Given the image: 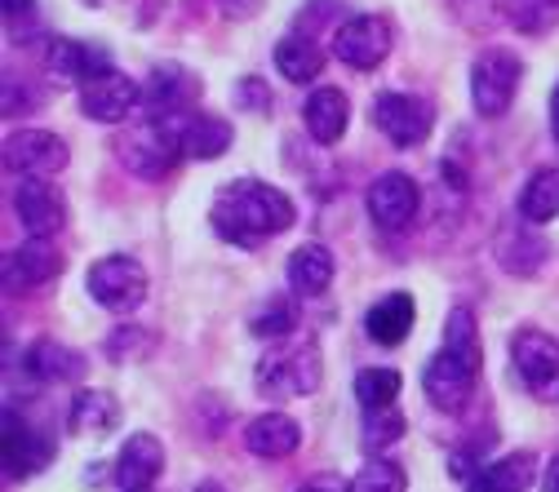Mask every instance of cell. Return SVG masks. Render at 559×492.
<instances>
[{"label":"cell","mask_w":559,"mask_h":492,"mask_svg":"<svg viewBox=\"0 0 559 492\" xmlns=\"http://www.w3.org/2000/svg\"><path fill=\"white\" fill-rule=\"evenodd\" d=\"M542 492H559V453L546 461V479H542Z\"/></svg>","instance_id":"obj_38"},{"label":"cell","mask_w":559,"mask_h":492,"mask_svg":"<svg viewBox=\"0 0 559 492\" xmlns=\"http://www.w3.org/2000/svg\"><path fill=\"white\" fill-rule=\"evenodd\" d=\"M298 492H352V483H342L337 475H320V479H311V483H302Z\"/></svg>","instance_id":"obj_36"},{"label":"cell","mask_w":559,"mask_h":492,"mask_svg":"<svg viewBox=\"0 0 559 492\" xmlns=\"http://www.w3.org/2000/svg\"><path fill=\"white\" fill-rule=\"evenodd\" d=\"M391 45H395V32L382 14H356L333 32V58L356 67V72H373V67H382Z\"/></svg>","instance_id":"obj_7"},{"label":"cell","mask_w":559,"mask_h":492,"mask_svg":"<svg viewBox=\"0 0 559 492\" xmlns=\"http://www.w3.org/2000/svg\"><path fill=\"white\" fill-rule=\"evenodd\" d=\"M520 218H524L528 227H546V223L559 218V169H555V165L537 169V173L524 182V191H520Z\"/></svg>","instance_id":"obj_28"},{"label":"cell","mask_w":559,"mask_h":492,"mask_svg":"<svg viewBox=\"0 0 559 492\" xmlns=\"http://www.w3.org/2000/svg\"><path fill=\"white\" fill-rule=\"evenodd\" d=\"M302 124H307V133L316 137L320 147H333L337 137L346 133V124H352V98H346L337 85L311 89V98L302 107Z\"/></svg>","instance_id":"obj_20"},{"label":"cell","mask_w":559,"mask_h":492,"mask_svg":"<svg viewBox=\"0 0 559 492\" xmlns=\"http://www.w3.org/2000/svg\"><path fill=\"white\" fill-rule=\"evenodd\" d=\"M195 98H200V76L187 72L182 62H160V67H152V81H147V89H143L147 116L174 120V116H182Z\"/></svg>","instance_id":"obj_15"},{"label":"cell","mask_w":559,"mask_h":492,"mask_svg":"<svg viewBox=\"0 0 559 492\" xmlns=\"http://www.w3.org/2000/svg\"><path fill=\"white\" fill-rule=\"evenodd\" d=\"M67 427L76 435H90V440H107L116 427H120V404L111 391H98V386H85L76 391L72 399V412H67Z\"/></svg>","instance_id":"obj_22"},{"label":"cell","mask_w":559,"mask_h":492,"mask_svg":"<svg viewBox=\"0 0 559 492\" xmlns=\"http://www.w3.org/2000/svg\"><path fill=\"white\" fill-rule=\"evenodd\" d=\"M14 214H19L27 236L49 240L67 227V195L49 178H23L14 187Z\"/></svg>","instance_id":"obj_11"},{"label":"cell","mask_w":559,"mask_h":492,"mask_svg":"<svg viewBox=\"0 0 559 492\" xmlns=\"http://www.w3.org/2000/svg\"><path fill=\"white\" fill-rule=\"evenodd\" d=\"M511 360L537 399H559V337L546 328H520L511 337Z\"/></svg>","instance_id":"obj_8"},{"label":"cell","mask_w":559,"mask_h":492,"mask_svg":"<svg viewBox=\"0 0 559 492\" xmlns=\"http://www.w3.org/2000/svg\"><path fill=\"white\" fill-rule=\"evenodd\" d=\"M275 72L289 85H311L324 72V49L307 36H285L275 45Z\"/></svg>","instance_id":"obj_27"},{"label":"cell","mask_w":559,"mask_h":492,"mask_svg":"<svg viewBox=\"0 0 559 492\" xmlns=\"http://www.w3.org/2000/svg\"><path fill=\"white\" fill-rule=\"evenodd\" d=\"M23 369H27L36 382L58 386V382H76V377L85 373V360H81V350L62 346V341H53V337H40V341L27 350Z\"/></svg>","instance_id":"obj_25"},{"label":"cell","mask_w":559,"mask_h":492,"mask_svg":"<svg viewBox=\"0 0 559 492\" xmlns=\"http://www.w3.org/2000/svg\"><path fill=\"white\" fill-rule=\"evenodd\" d=\"M440 350L449 360L466 364L471 373H479V360H484V346H479V324H475V311L471 307H453L449 311V324H444V341Z\"/></svg>","instance_id":"obj_29"},{"label":"cell","mask_w":559,"mask_h":492,"mask_svg":"<svg viewBox=\"0 0 559 492\" xmlns=\"http://www.w3.org/2000/svg\"><path fill=\"white\" fill-rule=\"evenodd\" d=\"M400 391H404V377L395 369H360L356 373V395L365 408H391Z\"/></svg>","instance_id":"obj_31"},{"label":"cell","mask_w":559,"mask_h":492,"mask_svg":"<svg viewBox=\"0 0 559 492\" xmlns=\"http://www.w3.org/2000/svg\"><path fill=\"white\" fill-rule=\"evenodd\" d=\"M320 377H324L320 341L307 328H294L289 337L271 341V350H266V356L258 360V369H253V386L266 399H275V404L316 395L320 391Z\"/></svg>","instance_id":"obj_2"},{"label":"cell","mask_w":559,"mask_h":492,"mask_svg":"<svg viewBox=\"0 0 559 492\" xmlns=\"http://www.w3.org/2000/svg\"><path fill=\"white\" fill-rule=\"evenodd\" d=\"M550 129H555V143H559V85L550 94Z\"/></svg>","instance_id":"obj_40"},{"label":"cell","mask_w":559,"mask_h":492,"mask_svg":"<svg viewBox=\"0 0 559 492\" xmlns=\"http://www.w3.org/2000/svg\"><path fill=\"white\" fill-rule=\"evenodd\" d=\"M253 337H266V341H280V337H289L294 328H298V315H294V307L285 302V298H275V302H266L258 315H253Z\"/></svg>","instance_id":"obj_35"},{"label":"cell","mask_w":559,"mask_h":492,"mask_svg":"<svg viewBox=\"0 0 559 492\" xmlns=\"http://www.w3.org/2000/svg\"><path fill=\"white\" fill-rule=\"evenodd\" d=\"M502 14L520 32H546L559 23V0H502Z\"/></svg>","instance_id":"obj_32"},{"label":"cell","mask_w":559,"mask_h":492,"mask_svg":"<svg viewBox=\"0 0 559 492\" xmlns=\"http://www.w3.org/2000/svg\"><path fill=\"white\" fill-rule=\"evenodd\" d=\"M240 98H245V103H253L258 111H262V107L271 103V94H266V85H258V81H240Z\"/></svg>","instance_id":"obj_37"},{"label":"cell","mask_w":559,"mask_h":492,"mask_svg":"<svg viewBox=\"0 0 559 492\" xmlns=\"http://www.w3.org/2000/svg\"><path fill=\"white\" fill-rule=\"evenodd\" d=\"M111 475H116L120 492H152V483L165 475V444L156 435H147V431L129 435Z\"/></svg>","instance_id":"obj_17"},{"label":"cell","mask_w":559,"mask_h":492,"mask_svg":"<svg viewBox=\"0 0 559 492\" xmlns=\"http://www.w3.org/2000/svg\"><path fill=\"white\" fill-rule=\"evenodd\" d=\"M298 444H302V427L289 412H262L245 427V448L253 457H266V461H280V457L298 453Z\"/></svg>","instance_id":"obj_21"},{"label":"cell","mask_w":559,"mask_h":492,"mask_svg":"<svg viewBox=\"0 0 559 492\" xmlns=\"http://www.w3.org/2000/svg\"><path fill=\"white\" fill-rule=\"evenodd\" d=\"M285 275H289V289L298 298H320L333 285V253L324 244H302L289 253Z\"/></svg>","instance_id":"obj_26"},{"label":"cell","mask_w":559,"mask_h":492,"mask_svg":"<svg viewBox=\"0 0 559 492\" xmlns=\"http://www.w3.org/2000/svg\"><path fill=\"white\" fill-rule=\"evenodd\" d=\"M365 204H369L373 227H382V231H404V227L417 218V208H423V187H417L408 173L391 169V173L373 178Z\"/></svg>","instance_id":"obj_10"},{"label":"cell","mask_w":559,"mask_h":492,"mask_svg":"<svg viewBox=\"0 0 559 492\" xmlns=\"http://www.w3.org/2000/svg\"><path fill=\"white\" fill-rule=\"evenodd\" d=\"M85 289L111 315H129V311H138L147 302V271H143V262L116 253V257H103V262L90 266Z\"/></svg>","instance_id":"obj_5"},{"label":"cell","mask_w":559,"mask_h":492,"mask_svg":"<svg viewBox=\"0 0 559 492\" xmlns=\"http://www.w3.org/2000/svg\"><path fill=\"white\" fill-rule=\"evenodd\" d=\"M195 492H223V483H214V479H204V483H200Z\"/></svg>","instance_id":"obj_41"},{"label":"cell","mask_w":559,"mask_h":492,"mask_svg":"<svg viewBox=\"0 0 559 492\" xmlns=\"http://www.w3.org/2000/svg\"><path fill=\"white\" fill-rule=\"evenodd\" d=\"M417 324V302L408 293H386L382 302L369 307L365 315V333L378 341V346H400Z\"/></svg>","instance_id":"obj_24"},{"label":"cell","mask_w":559,"mask_h":492,"mask_svg":"<svg viewBox=\"0 0 559 492\" xmlns=\"http://www.w3.org/2000/svg\"><path fill=\"white\" fill-rule=\"evenodd\" d=\"M533 479H537V457L533 453H507L498 461H484L471 475L466 492H528Z\"/></svg>","instance_id":"obj_23"},{"label":"cell","mask_w":559,"mask_h":492,"mask_svg":"<svg viewBox=\"0 0 559 492\" xmlns=\"http://www.w3.org/2000/svg\"><path fill=\"white\" fill-rule=\"evenodd\" d=\"M520 81H524L520 53H511V49H484L471 62V103H475V111L484 120L507 116L515 94H520Z\"/></svg>","instance_id":"obj_4"},{"label":"cell","mask_w":559,"mask_h":492,"mask_svg":"<svg viewBox=\"0 0 559 492\" xmlns=\"http://www.w3.org/2000/svg\"><path fill=\"white\" fill-rule=\"evenodd\" d=\"M479 373H471L466 364L449 360L444 350H436L427 373H423V386H427V399L440 408V412H462L471 404V391H475Z\"/></svg>","instance_id":"obj_18"},{"label":"cell","mask_w":559,"mask_h":492,"mask_svg":"<svg viewBox=\"0 0 559 492\" xmlns=\"http://www.w3.org/2000/svg\"><path fill=\"white\" fill-rule=\"evenodd\" d=\"M404 435V412L391 404V408H365V444L373 453L391 448L395 440Z\"/></svg>","instance_id":"obj_34"},{"label":"cell","mask_w":559,"mask_h":492,"mask_svg":"<svg viewBox=\"0 0 559 492\" xmlns=\"http://www.w3.org/2000/svg\"><path fill=\"white\" fill-rule=\"evenodd\" d=\"M209 223L227 244L253 249L280 231L294 227V200L258 178H236L214 195V208H209Z\"/></svg>","instance_id":"obj_1"},{"label":"cell","mask_w":559,"mask_h":492,"mask_svg":"<svg viewBox=\"0 0 559 492\" xmlns=\"http://www.w3.org/2000/svg\"><path fill=\"white\" fill-rule=\"evenodd\" d=\"M116 156H120V165H124L129 173L156 182V178H165V173L178 165V156H182L178 129H174L169 120L147 116L143 124H133V129L120 137V143H116Z\"/></svg>","instance_id":"obj_3"},{"label":"cell","mask_w":559,"mask_h":492,"mask_svg":"<svg viewBox=\"0 0 559 492\" xmlns=\"http://www.w3.org/2000/svg\"><path fill=\"white\" fill-rule=\"evenodd\" d=\"M32 5H36V0H5V14H10V19H27Z\"/></svg>","instance_id":"obj_39"},{"label":"cell","mask_w":559,"mask_h":492,"mask_svg":"<svg viewBox=\"0 0 559 492\" xmlns=\"http://www.w3.org/2000/svg\"><path fill=\"white\" fill-rule=\"evenodd\" d=\"M45 72L58 85H90V81L111 72V53L103 45H94V40H67V36H58L45 49Z\"/></svg>","instance_id":"obj_12"},{"label":"cell","mask_w":559,"mask_h":492,"mask_svg":"<svg viewBox=\"0 0 559 492\" xmlns=\"http://www.w3.org/2000/svg\"><path fill=\"white\" fill-rule=\"evenodd\" d=\"M352 492H408L404 466H395L391 457H369L352 479Z\"/></svg>","instance_id":"obj_33"},{"label":"cell","mask_w":559,"mask_h":492,"mask_svg":"<svg viewBox=\"0 0 559 492\" xmlns=\"http://www.w3.org/2000/svg\"><path fill=\"white\" fill-rule=\"evenodd\" d=\"M138 107H143V89H138V81H129L124 72H111L81 85V111L98 124H124Z\"/></svg>","instance_id":"obj_13"},{"label":"cell","mask_w":559,"mask_h":492,"mask_svg":"<svg viewBox=\"0 0 559 492\" xmlns=\"http://www.w3.org/2000/svg\"><path fill=\"white\" fill-rule=\"evenodd\" d=\"M373 124L386 133V143L395 147H423L431 129H436V107L427 98H417V94H378L373 103Z\"/></svg>","instance_id":"obj_6"},{"label":"cell","mask_w":559,"mask_h":492,"mask_svg":"<svg viewBox=\"0 0 559 492\" xmlns=\"http://www.w3.org/2000/svg\"><path fill=\"white\" fill-rule=\"evenodd\" d=\"M498 262L511 271V275H533L542 262H546V244L537 240V236H528V231H502V240H498Z\"/></svg>","instance_id":"obj_30"},{"label":"cell","mask_w":559,"mask_h":492,"mask_svg":"<svg viewBox=\"0 0 559 492\" xmlns=\"http://www.w3.org/2000/svg\"><path fill=\"white\" fill-rule=\"evenodd\" d=\"M0 457H5V475L10 479H32L36 470L49 466L53 457V440L40 435L36 427H27V421L5 408V435H0Z\"/></svg>","instance_id":"obj_14"},{"label":"cell","mask_w":559,"mask_h":492,"mask_svg":"<svg viewBox=\"0 0 559 492\" xmlns=\"http://www.w3.org/2000/svg\"><path fill=\"white\" fill-rule=\"evenodd\" d=\"M67 160H72V152L49 129H14L5 137V169L19 178H53L67 169Z\"/></svg>","instance_id":"obj_9"},{"label":"cell","mask_w":559,"mask_h":492,"mask_svg":"<svg viewBox=\"0 0 559 492\" xmlns=\"http://www.w3.org/2000/svg\"><path fill=\"white\" fill-rule=\"evenodd\" d=\"M178 143H182V156H191V160H218L231 152L236 129L214 111H191L178 124Z\"/></svg>","instance_id":"obj_19"},{"label":"cell","mask_w":559,"mask_h":492,"mask_svg":"<svg viewBox=\"0 0 559 492\" xmlns=\"http://www.w3.org/2000/svg\"><path fill=\"white\" fill-rule=\"evenodd\" d=\"M62 266H67V257L49 240L32 236L27 244H14L5 253V289L10 293H32V289L49 285L53 275H62Z\"/></svg>","instance_id":"obj_16"}]
</instances>
